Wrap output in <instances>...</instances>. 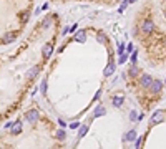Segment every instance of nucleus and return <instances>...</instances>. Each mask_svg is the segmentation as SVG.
Here are the masks:
<instances>
[{"mask_svg": "<svg viewBox=\"0 0 166 149\" xmlns=\"http://www.w3.org/2000/svg\"><path fill=\"white\" fill-rule=\"evenodd\" d=\"M55 138L58 139V141H63V139H65V131H63V129H58V131L55 133Z\"/></svg>", "mask_w": 166, "mask_h": 149, "instance_id": "obj_17", "label": "nucleus"}, {"mask_svg": "<svg viewBox=\"0 0 166 149\" xmlns=\"http://www.w3.org/2000/svg\"><path fill=\"white\" fill-rule=\"evenodd\" d=\"M141 141H143V138H138L136 141H135V149H140V148H141Z\"/></svg>", "mask_w": 166, "mask_h": 149, "instance_id": "obj_21", "label": "nucleus"}, {"mask_svg": "<svg viewBox=\"0 0 166 149\" xmlns=\"http://www.w3.org/2000/svg\"><path fill=\"white\" fill-rule=\"evenodd\" d=\"M78 126H80L78 123H73V124H71V126H70V128H71V129H77V128H78Z\"/></svg>", "mask_w": 166, "mask_h": 149, "instance_id": "obj_28", "label": "nucleus"}, {"mask_svg": "<svg viewBox=\"0 0 166 149\" xmlns=\"http://www.w3.org/2000/svg\"><path fill=\"white\" fill-rule=\"evenodd\" d=\"M126 3H128V2H123V3H121V7H120V13H121L123 10L126 9Z\"/></svg>", "mask_w": 166, "mask_h": 149, "instance_id": "obj_26", "label": "nucleus"}, {"mask_svg": "<svg viewBox=\"0 0 166 149\" xmlns=\"http://www.w3.org/2000/svg\"><path fill=\"white\" fill-rule=\"evenodd\" d=\"M123 104V95H116V96H113V106H121Z\"/></svg>", "mask_w": 166, "mask_h": 149, "instance_id": "obj_13", "label": "nucleus"}, {"mask_svg": "<svg viewBox=\"0 0 166 149\" xmlns=\"http://www.w3.org/2000/svg\"><path fill=\"white\" fill-rule=\"evenodd\" d=\"M38 73H40V66H33V68H30L28 71H27V76H28V78H35Z\"/></svg>", "mask_w": 166, "mask_h": 149, "instance_id": "obj_12", "label": "nucleus"}, {"mask_svg": "<svg viewBox=\"0 0 166 149\" xmlns=\"http://www.w3.org/2000/svg\"><path fill=\"white\" fill-rule=\"evenodd\" d=\"M88 124H83V126H80V131H78V138H83V136H85V134H87L88 133Z\"/></svg>", "mask_w": 166, "mask_h": 149, "instance_id": "obj_15", "label": "nucleus"}, {"mask_svg": "<svg viewBox=\"0 0 166 149\" xmlns=\"http://www.w3.org/2000/svg\"><path fill=\"white\" fill-rule=\"evenodd\" d=\"M25 118H27V121H28V123H32V124H35V123L38 121L40 114H38V111H37V109H30V111H27Z\"/></svg>", "mask_w": 166, "mask_h": 149, "instance_id": "obj_1", "label": "nucleus"}, {"mask_svg": "<svg viewBox=\"0 0 166 149\" xmlns=\"http://www.w3.org/2000/svg\"><path fill=\"white\" fill-rule=\"evenodd\" d=\"M165 17H166V9H165Z\"/></svg>", "mask_w": 166, "mask_h": 149, "instance_id": "obj_32", "label": "nucleus"}, {"mask_svg": "<svg viewBox=\"0 0 166 149\" xmlns=\"http://www.w3.org/2000/svg\"><path fill=\"white\" fill-rule=\"evenodd\" d=\"M153 28H155V23H153L151 20H145V22L141 23V32H143L145 35H149V33L153 32Z\"/></svg>", "mask_w": 166, "mask_h": 149, "instance_id": "obj_2", "label": "nucleus"}, {"mask_svg": "<svg viewBox=\"0 0 166 149\" xmlns=\"http://www.w3.org/2000/svg\"><path fill=\"white\" fill-rule=\"evenodd\" d=\"M161 88H163V83H161V81H158V79H155V81H153V85H151V93L158 95V93L161 91Z\"/></svg>", "mask_w": 166, "mask_h": 149, "instance_id": "obj_10", "label": "nucleus"}, {"mask_svg": "<svg viewBox=\"0 0 166 149\" xmlns=\"http://www.w3.org/2000/svg\"><path fill=\"white\" fill-rule=\"evenodd\" d=\"M136 51H133V55H131V56H130V60H131V63H133V65H135V63H136Z\"/></svg>", "mask_w": 166, "mask_h": 149, "instance_id": "obj_23", "label": "nucleus"}, {"mask_svg": "<svg viewBox=\"0 0 166 149\" xmlns=\"http://www.w3.org/2000/svg\"><path fill=\"white\" fill-rule=\"evenodd\" d=\"M153 81H155V79L151 78V75H141V79H140V83H141L143 88H151Z\"/></svg>", "mask_w": 166, "mask_h": 149, "instance_id": "obj_3", "label": "nucleus"}, {"mask_svg": "<svg viewBox=\"0 0 166 149\" xmlns=\"http://www.w3.org/2000/svg\"><path fill=\"white\" fill-rule=\"evenodd\" d=\"M85 40H87V33H85V30L77 32V35H75V41H78V43H85Z\"/></svg>", "mask_w": 166, "mask_h": 149, "instance_id": "obj_11", "label": "nucleus"}, {"mask_svg": "<svg viewBox=\"0 0 166 149\" xmlns=\"http://www.w3.org/2000/svg\"><path fill=\"white\" fill-rule=\"evenodd\" d=\"M100 95H101V91H98L97 95H95V98H93V99H95V101H97V99H98V98H100Z\"/></svg>", "mask_w": 166, "mask_h": 149, "instance_id": "obj_29", "label": "nucleus"}, {"mask_svg": "<svg viewBox=\"0 0 166 149\" xmlns=\"http://www.w3.org/2000/svg\"><path fill=\"white\" fill-rule=\"evenodd\" d=\"M106 114V109H105V106H97L95 108V111H93V118H101V116H105Z\"/></svg>", "mask_w": 166, "mask_h": 149, "instance_id": "obj_9", "label": "nucleus"}, {"mask_svg": "<svg viewBox=\"0 0 166 149\" xmlns=\"http://www.w3.org/2000/svg\"><path fill=\"white\" fill-rule=\"evenodd\" d=\"M136 139H138V136H136V131H135V129L128 131L126 134L123 136V141H125V142H133V141H136Z\"/></svg>", "mask_w": 166, "mask_h": 149, "instance_id": "obj_4", "label": "nucleus"}, {"mask_svg": "<svg viewBox=\"0 0 166 149\" xmlns=\"http://www.w3.org/2000/svg\"><path fill=\"white\" fill-rule=\"evenodd\" d=\"M128 2H130V3H135V2H136V0H128Z\"/></svg>", "mask_w": 166, "mask_h": 149, "instance_id": "obj_30", "label": "nucleus"}, {"mask_svg": "<svg viewBox=\"0 0 166 149\" xmlns=\"http://www.w3.org/2000/svg\"><path fill=\"white\" fill-rule=\"evenodd\" d=\"M40 91H42V95H45V93H47V79H43V81H42V86H40Z\"/></svg>", "mask_w": 166, "mask_h": 149, "instance_id": "obj_18", "label": "nucleus"}, {"mask_svg": "<svg viewBox=\"0 0 166 149\" xmlns=\"http://www.w3.org/2000/svg\"><path fill=\"white\" fill-rule=\"evenodd\" d=\"M133 48H135V47H133V43H130V45L126 47V51L130 53V51H133Z\"/></svg>", "mask_w": 166, "mask_h": 149, "instance_id": "obj_27", "label": "nucleus"}, {"mask_svg": "<svg viewBox=\"0 0 166 149\" xmlns=\"http://www.w3.org/2000/svg\"><path fill=\"white\" fill-rule=\"evenodd\" d=\"M130 119H131V121H136V119H138V116H136V113H135V111H131V113H130Z\"/></svg>", "mask_w": 166, "mask_h": 149, "instance_id": "obj_24", "label": "nucleus"}, {"mask_svg": "<svg viewBox=\"0 0 166 149\" xmlns=\"http://www.w3.org/2000/svg\"><path fill=\"white\" fill-rule=\"evenodd\" d=\"M165 119V113L163 111H156L153 116H151V124H158V123H161Z\"/></svg>", "mask_w": 166, "mask_h": 149, "instance_id": "obj_6", "label": "nucleus"}, {"mask_svg": "<svg viewBox=\"0 0 166 149\" xmlns=\"http://www.w3.org/2000/svg\"><path fill=\"white\" fill-rule=\"evenodd\" d=\"M115 68H116V66H115V63H113V61H110V63L106 65V68L103 70V75H105V76H111V75L115 73Z\"/></svg>", "mask_w": 166, "mask_h": 149, "instance_id": "obj_8", "label": "nucleus"}, {"mask_svg": "<svg viewBox=\"0 0 166 149\" xmlns=\"http://www.w3.org/2000/svg\"><path fill=\"white\" fill-rule=\"evenodd\" d=\"M22 133V123L20 121H15L13 128H12V134H20Z\"/></svg>", "mask_w": 166, "mask_h": 149, "instance_id": "obj_14", "label": "nucleus"}, {"mask_svg": "<svg viewBox=\"0 0 166 149\" xmlns=\"http://www.w3.org/2000/svg\"><path fill=\"white\" fill-rule=\"evenodd\" d=\"M128 73H130V76H136L138 73H140V70H138L136 65H131V68H130V71H128Z\"/></svg>", "mask_w": 166, "mask_h": 149, "instance_id": "obj_16", "label": "nucleus"}, {"mask_svg": "<svg viewBox=\"0 0 166 149\" xmlns=\"http://www.w3.org/2000/svg\"><path fill=\"white\" fill-rule=\"evenodd\" d=\"M50 22H52V15L45 18V22H43V28H47V27H48V25H50Z\"/></svg>", "mask_w": 166, "mask_h": 149, "instance_id": "obj_22", "label": "nucleus"}, {"mask_svg": "<svg viewBox=\"0 0 166 149\" xmlns=\"http://www.w3.org/2000/svg\"><path fill=\"white\" fill-rule=\"evenodd\" d=\"M52 51H53V45H52V43H45V45H43V50H42V55H43V58L48 60L50 55H52Z\"/></svg>", "mask_w": 166, "mask_h": 149, "instance_id": "obj_5", "label": "nucleus"}, {"mask_svg": "<svg viewBox=\"0 0 166 149\" xmlns=\"http://www.w3.org/2000/svg\"><path fill=\"white\" fill-rule=\"evenodd\" d=\"M165 47H166V38H165Z\"/></svg>", "mask_w": 166, "mask_h": 149, "instance_id": "obj_31", "label": "nucleus"}, {"mask_svg": "<svg viewBox=\"0 0 166 149\" xmlns=\"http://www.w3.org/2000/svg\"><path fill=\"white\" fill-rule=\"evenodd\" d=\"M97 40L100 41V43H106V38H105V33H98Z\"/></svg>", "mask_w": 166, "mask_h": 149, "instance_id": "obj_19", "label": "nucleus"}, {"mask_svg": "<svg viewBox=\"0 0 166 149\" xmlns=\"http://www.w3.org/2000/svg\"><path fill=\"white\" fill-rule=\"evenodd\" d=\"M17 35H19L17 32H9V33H5V37L2 38V41H3V43H12L13 40L17 38Z\"/></svg>", "mask_w": 166, "mask_h": 149, "instance_id": "obj_7", "label": "nucleus"}, {"mask_svg": "<svg viewBox=\"0 0 166 149\" xmlns=\"http://www.w3.org/2000/svg\"><path fill=\"white\" fill-rule=\"evenodd\" d=\"M126 58H128V55H126V53H123V55L120 56V63H125V61H126Z\"/></svg>", "mask_w": 166, "mask_h": 149, "instance_id": "obj_25", "label": "nucleus"}, {"mask_svg": "<svg viewBox=\"0 0 166 149\" xmlns=\"http://www.w3.org/2000/svg\"><path fill=\"white\" fill-rule=\"evenodd\" d=\"M123 53H125V45H123V43H120V45H118V55L121 56Z\"/></svg>", "mask_w": 166, "mask_h": 149, "instance_id": "obj_20", "label": "nucleus"}, {"mask_svg": "<svg viewBox=\"0 0 166 149\" xmlns=\"http://www.w3.org/2000/svg\"><path fill=\"white\" fill-rule=\"evenodd\" d=\"M55 149H58V148H55Z\"/></svg>", "mask_w": 166, "mask_h": 149, "instance_id": "obj_33", "label": "nucleus"}]
</instances>
